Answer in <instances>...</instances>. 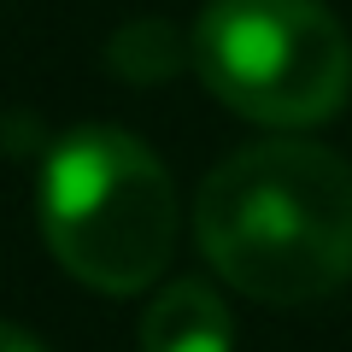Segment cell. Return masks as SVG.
<instances>
[{
    "mask_svg": "<svg viewBox=\"0 0 352 352\" xmlns=\"http://www.w3.org/2000/svg\"><path fill=\"white\" fill-rule=\"evenodd\" d=\"M41 235L82 288H153L176 247L170 170L124 129H76L41 164Z\"/></svg>",
    "mask_w": 352,
    "mask_h": 352,
    "instance_id": "cell-2",
    "label": "cell"
},
{
    "mask_svg": "<svg viewBox=\"0 0 352 352\" xmlns=\"http://www.w3.org/2000/svg\"><path fill=\"white\" fill-rule=\"evenodd\" d=\"M188 41L200 82L252 124L311 129L352 94V41L323 0H212Z\"/></svg>",
    "mask_w": 352,
    "mask_h": 352,
    "instance_id": "cell-3",
    "label": "cell"
},
{
    "mask_svg": "<svg viewBox=\"0 0 352 352\" xmlns=\"http://www.w3.org/2000/svg\"><path fill=\"white\" fill-rule=\"evenodd\" d=\"M194 235L258 305H311L352 282V164L317 141H258L206 176Z\"/></svg>",
    "mask_w": 352,
    "mask_h": 352,
    "instance_id": "cell-1",
    "label": "cell"
},
{
    "mask_svg": "<svg viewBox=\"0 0 352 352\" xmlns=\"http://www.w3.org/2000/svg\"><path fill=\"white\" fill-rule=\"evenodd\" d=\"M141 352H235L229 305L206 282H170L141 311Z\"/></svg>",
    "mask_w": 352,
    "mask_h": 352,
    "instance_id": "cell-4",
    "label": "cell"
},
{
    "mask_svg": "<svg viewBox=\"0 0 352 352\" xmlns=\"http://www.w3.org/2000/svg\"><path fill=\"white\" fill-rule=\"evenodd\" d=\"M0 352H41V340L18 323H0Z\"/></svg>",
    "mask_w": 352,
    "mask_h": 352,
    "instance_id": "cell-6",
    "label": "cell"
},
{
    "mask_svg": "<svg viewBox=\"0 0 352 352\" xmlns=\"http://www.w3.org/2000/svg\"><path fill=\"white\" fill-rule=\"evenodd\" d=\"M106 65L124 82H164L182 65H194V41H182L164 18H135L106 41Z\"/></svg>",
    "mask_w": 352,
    "mask_h": 352,
    "instance_id": "cell-5",
    "label": "cell"
}]
</instances>
